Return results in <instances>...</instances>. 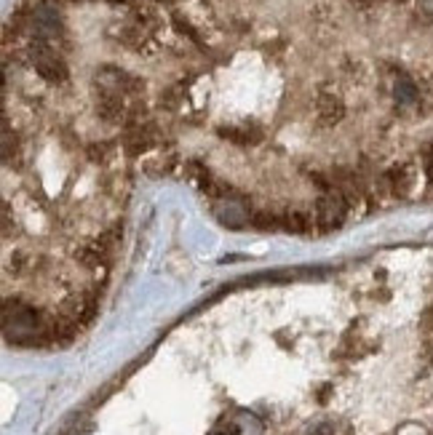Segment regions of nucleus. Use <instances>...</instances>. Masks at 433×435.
<instances>
[{
    "mask_svg": "<svg viewBox=\"0 0 433 435\" xmlns=\"http://www.w3.org/2000/svg\"><path fill=\"white\" fill-rule=\"evenodd\" d=\"M3 334L19 347H43L51 344V318L41 316L25 299H3Z\"/></svg>",
    "mask_w": 433,
    "mask_h": 435,
    "instance_id": "obj_1",
    "label": "nucleus"
},
{
    "mask_svg": "<svg viewBox=\"0 0 433 435\" xmlns=\"http://www.w3.org/2000/svg\"><path fill=\"white\" fill-rule=\"evenodd\" d=\"M214 435H228V433H214Z\"/></svg>",
    "mask_w": 433,
    "mask_h": 435,
    "instance_id": "obj_4",
    "label": "nucleus"
},
{
    "mask_svg": "<svg viewBox=\"0 0 433 435\" xmlns=\"http://www.w3.org/2000/svg\"><path fill=\"white\" fill-rule=\"evenodd\" d=\"M281 212V233L292 235H311L316 233V216L313 209H299V206H286Z\"/></svg>",
    "mask_w": 433,
    "mask_h": 435,
    "instance_id": "obj_3",
    "label": "nucleus"
},
{
    "mask_svg": "<svg viewBox=\"0 0 433 435\" xmlns=\"http://www.w3.org/2000/svg\"><path fill=\"white\" fill-rule=\"evenodd\" d=\"M313 216H316V233H335L342 224L351 219V206L345 195L340 193L337 187L329 190V193H321L316 203H313Z\"/></svg>",
    "mask_w": 433,
    "mask_h": 435,
    "instance_id": "obj_2",
    "label": "nucleus"
}]
</instances>
